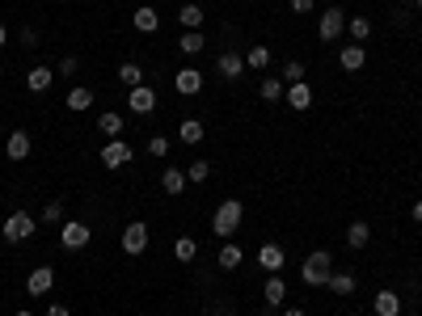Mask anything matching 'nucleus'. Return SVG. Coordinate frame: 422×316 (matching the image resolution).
<instances>
[{"label":"nucleus","mask_w":422,"mask_h":316,"mask_svg":"<svg viewBox=\"0 0 422 316\" xmlns=\"http://www.w3.org/2000/svg\"><path fill=\"white\" fill-rule=\"evenodd\" d=\"M51 80H55V72H51L46 63H38V68H30V72H25L30 93H46V89H51Z\"/></svg>","instance_id":"15"},{"label":"nucleus","mask_w":422,"mask_h":316,"mask_svg":"<svg viewBox=\"0 0 422 316\" xmlns=\"http://www.w3.org/2000/svg\"><path fill=\"white\" fill-rule=\"evenodd\" d=\"M216 68H220V76H224V80H237V76L245 72V55H237V51H224V55L216 59Z\"/></svg>","instance_id":"14"},{"label":"nucleus","mask_w":422,"mask_h":316,"mask_svg":"<svg viewBox=\"0 0 422 316\" xmlns=\"http://www.w3.org/2000/svg\"><path fill=\"white\" fill-rule=\"evenodd\" d=\"M414 4H418V8H422V0H414Z\"/></svg>","instance_id":"47"},{"label":"nucleus","mask_w":422,"mask_h":316,"mask_svg":"<svg viewBox=\"0 0 422 316\" xmlns=\"http://www.w3.org/2000/svg\"><path fill=\"white\" fill-rule=\"evenodd\" d=\"M334 296H351L355 291V274H330V283H325Z\"/></svg>","instance_id":"33"},{"label":"nucleus","mask_w":422,"mask_h":316,"mask_svg":"<svg viewBox=\"0 0 422 316\" xmlns=\"http://www.w3.org/2000/svg\"><path fill=\"white\" fill-rule=\"evenodd\" d=\"M148 156H169V139H165V135H152V139H148Z\"/></svg>","instance_id":"37"},{"label":"nucleus","mask_w":422,"mask_h":316,"mask_svg":"<svg viewBox=\"0 0 422 316\" xmlns=\"http://www.w3.org/2000/svg\"><path fill=\"white\" fill-rule=\"evenodd\" d=\"M161 190H165V194H182V190H186V173L169 165V169L161 173Z\"/></svg>","instance_id":"24"},{"label":"nucleus","mask_w":422,"mask_h":316,"mask_svg":"<svg viewBox=\"0 0 422 316\" xmlns=\"http://www.w3.org/2000/svg\"><path fill=\"white\" fill-rule=\"evenodd\" d=\"M414 220H418V224H422V198H418V203H414Z\"/></svg>","instance_id":"42"},{"label":"nucleus","mask_w":422,"mask_h":316,"mask_svg":"<svg viewBox=\"0 0 422 316\" xmlns=\"http://www.w3.org/2000/svg\"><path fill=\"white\" fill-rule=\"evenodd\" d=\"M131 25H135L139 34H156V30H161V13H156L152 4H139V8L131 13Z\"/></svg>","instance_id":"10"},{"label":"nucleus","mask_w":422,"mask_h":316,"mask_svg":"<svg viewBox=\"0 0 422 316\" xmlns=\"http://www.w3.org/2000/svg\"><path fill=\"white\" fill-rule=\"evenodd\" d=\"M292 8L296 13H313V0H292Z\"/></svg>","instance_id":"40"},{"label":"nucleus","mask_w":422,"mask_h":316,"mask_svg":"<svg viewBox=\"0 0 422 316\" xmlns=\"http://www.w3.org/2000/svg\"><path fill=\"white\" fill-rule=\"evenodd\" d=\"M0 232H4V241H8V245H21V241H30V236L38 232V224H34V215H30V211H13V215L4 220V228H0Z\"/></svg>","instance_id":"3"},{"label":"nucleus","mask_w":422,"mask_h":316,"mask_svg":"<svg viewBox=\"0 0 422 316\" xmlns=\"http://www.w3.org/2000/svg\"><path fill=\"white\" fill-rule=\"evenodd\" d=\"M245 224V203L241 198H224L220 207H216V215H211V232L220 236V241H232V232Z\"/></svg>","instance_id":"1"},{"label":"nucleus","mask_w":422,"mask_h":316,"mask_svg":"<svg viewBox=\"0 0 422 316\" xmlns=\"http://www.w3.org/2000/svg\"><path fill=\"white\" fill-rule=\"evenodd\" d=\"M342 30H347V13H342L338 4H330V8L321 13V21H317V34H321V42H334V38H342Z\"/></svg>","instance_id":"4"},{"label":"nucleus","mask_w":422,"mask_h":316,"mask_svg":"<svg viewBox=\"0 0 422 316\" xmlns=\"http://www.w3.org/2000/svg\"><path fill=\"white\" fill-rule=\"evenodd\" d=\"M13 316H34V312H25V308H21V312H13Z\"/></svg>","instance_id":"45"},{"label":"nucleus","mask_w":422,"mask_h":316,"mask_svg":"<svg viewBox=\"0 0 422 316\" xmlns=\"http://www.w3.org/2000/svg\"><path fill=\"white\" fill-rule=\"evenodd\" d=\"M283 316H304V308H287Z\"/></svg>","instance_id":"44"},{"label":"nucleus","mask_w":422,"mask_h":316,"mask_svg":"<svg viewBox=\"0 0 422 316\" xmlns=\"http://www.w3.org/2000/svg\"><path fill=\"white\" fill-rule=\"evenodd\" d=\"M97 160L114 173V169H123V165L131 160V144H123V139H106V148H101V156H97Z\"/></svg>","instance_id":"7"},{"label":"nucleus","mask_w":422,"mask_h":316,"mask_svg":"<svg viewBox=\"0 0 422 316\" xmlns=\"http://www.w3.org/2000/svg\"><path fill=\"white\" fill-rule=\"evenodd\" d=\"M216 262H220V270H237V266L245 262V253H241V245H232V241H228V245L220 249V258H216Z\"/></svg>","instance_id":"27"},{"label":"nucleus","mask_w":422,"mask_h":316,"mask_svg":"<svg viewBox=\"0 0 422 316\" xmlns=\"http://www.w3.org/2000/svg\"><path fill=\"white\" fill-rule=\"evenodd\" d=\"M63 106H68L72 114L89 110V106H93V89H80V84H72V89H68V97H63Z\"/></svg>","instance_id":"19"},{"label":"nucleus","mask_w":422,"mask_h":316,"mask_svg":"<svg viewBox=\"0 0 422 316\" xmlns=\"http://www.w3.org/2000/svg\"><path fill=\"white\" fill-rule=\"evenodd\" d=\"M330 274H334V258H330V249H313V253L304 258V266H300L304 287H325Z\"/></svg>","instance_id":"2"},{"label":"nucleus","mask_w":422,"mask_h":316,"mask_svg":"<svg viewBox=\"0 0 422 316\" xmlns=\"http://www.w3.org/2000/svg\"><path fill=\"white\" fill-rule=\"evenodd\" d=\"M21 42H25V46H34V42H38V30H30V25H25V30H21Z\"/></svg>","instance_id":"39"},{"label":"nucleus","mask_w":422,"mask_h":316,"mask_svg":"<svg viewBox=\"0 0 422 316\" xmlns=\"http://www.w3.org/2000/svg\"><path fill=\"white\" fill-rule=\"evenodd\" d=\"M46 316H68V308H63V304H51V308H46Z\"/></svg>","instance_id":"41"},{"label":"nucleus","mask_w":422,"mask_h":316,"mask_svg":"<svg viewBox=\"0 0 422 316\" xmlns=\"http://www.w3.org/2000/svg\"><path fill=\"white\" fill-rule=\"evenodd\" d=\"M178 25H186V30H199V25H203V8H199V4H182V13H178Z\"/></svg>","instance_id":"30"},{"label":"nucleus","mask_w":422,"mask_h":316,"mask_svg":"<svg viewBox=\"0 0 422 316\" xmlns=\"http://www.w3.org/2000/svg\"><path fill=\"white\" fill-rule=\"evenodd\" d=\"M368 241H372V228H368L364 220H355V224L347 228V245H351V249H364Z\"/></svg>","instance_id":"26"},{"label":"nucleus","mask_w":422,"mask_h":316,"mask_svg":"<svg viewBox=\"0 0 422 316\" xmlns=\"http://www.w3.org/2000/svg\"><path fill=\"white\" fill-rule=\"evenodd\" d=\"M287 106H292V110H309V106H313V89H309L304 80L287 84Z\"/></svg>","instance_id":"18"},{"label":"nucleus","mask_w":422,"mask_h":316,"mask_svg":"<svg viewBox=\"0 0 422 316\" xmlns=\"http://www.w3.org/2000/svg\"><path fill=\"white\" fill-rule=\"evenodd\" d=\"M4 42H8V25H0V46H4Z\"/></svg>","instance_id":"43"},{"label":"nucleus","mask_w":422,"mask_h":316,"mask_svg":"<svg viewBox=\"0 0 422 316\" xmlns=\"http://www.w3.org/2000/svg\"><path fill=\"white\" fill-rule=\"evenodd\" d=\"M127 110H131V114H152V110H156V93H152L148 84L127 89Z\"/></svg>","instance_id":"8"},{"label":"nucleus","mask_w":422,"mask_h":316,"mask_svg":"<svg viewBox=\"0 0 422 316\" xmlns=\"http://www.w3.org/2000/svg\"><path fill=\"white\" fill-rule=\"evenodd\" d=\"M372 308H376V316H402V296L397 291H380Z\"/></svg>","instance_id":"22"},{"label":"nucleus","mask_w":422,"mask_h":316,"mask_svg":"<svg viewBox=\"0 0 422 316\" xmlns=\"http://www.w3.org/2000/svg\"><path fill=\"white\" fill-rule=\"evenodd\" d=\"M203 135H207V131H203L199 118H182V122H178V139H182V144L194 148V144H203Z\"/></svg>","instance_id":"20"},{"label":"nucleus","mask_w":422,"mask_h":316,"mask_svg":"<svg viewBox=\"0 0 422 316\" xmlns=\"http://www.w3.org/2000/svg\"><path fill=\"white\" fill-rule=\"evenodd\" d=\"M418 30H422V25H418Z\"/></svg>","instance_id":"48"},{"label":"nucleus","mask_w":422,"mask_h":316,"mask_svg":"<svg viewBox=\"0 0 422 316\" xmlns=\"http://www.w3.org/2000/svg\"><path fill=\"white\" fill-rule=\"evenodd\" d=\"M258 97H262V101H279V97H287V84H283L279 76H266V80L258 84Z\"/></svg>","instance_id":"23"},{"label":"nucleus","mask_w":422,"mask_h":316,"mask_svg":"<svg viewBox=\"0 0 422 316\" xmlns=\"http://www.w3.org/2000/svg\"><path fill=\"white\" fill-rule=\"evenodd\" d=\"M296 80H304V63H300V59H287V63H283V84H296Z\"/></svg>","instance_id":"34"},{"label":"nucleus","mask_w":422,"mask_h":316,"mask_svg":"<svg viewBox=\"0 0 422 316\" xmlns=\"http://www.w3.org/2000/svg\"><path fill=\"white\" fill-rule=\"evenodd\" d=\"M178 46H182V55H199V51L207 46V38H203V30H186V34L178 38Z\"/></svg>","instance_id":"25"},{"label":"nucleus","mask_w":422,"mask_h":316,"mask_svg":"<svg viewBox=\"0 0 422 316\" xmlns=\"http://www.w3.org/2000/svg\"><path fill=\"white\" fill-rule=\"evenodd\" d=\"M118 80H123L127 89H135V84H144V68H139L135 59H127V63L118 68Z\"/></svg>","instance_id":"29"},{"label":"nucleus","mask_w":422,"mask_h":316,"mask_svg":"<svg viewBox=\"0 0 422 316\" xmlns=\"http://www.w3.org/2000/svg\"><path fill=\"white\" fill-rule=\"evenodd\" d=\"M194 253H199L194 236H178V245H173V258H178V262H194Z\"/></svg>","instance_id":"32"},{"label":"nucleus","mask_w":422,"mask_h":316,"mask_svg":"<svg viewBox=\"0 0 422 316\" xmlns=\"http://www.w3.org/2000/svg\"><path fill=\"white\" fill-rule=\"evenodd\" d=\"M347 34H351L355 42H364V38H372V21H368V17H351V21H347Z\"/></svg>","instance_id":"31"},{"label":"nucleus","mask_w":422,"mask_h":316,"mask_svg":"<svg viewBox=\"0 0 422 316\" xmlns=\"http://www.w3.org/2000/svg\"><path fill=\"white\" fill-rule=\"evenodd\" d=\"M207 177H211V165H207V160H194V165L186 169V182H207Z\"/></svg>","instance_id":"35"},{"label":"nucleus","mask_w":422,"mask_h":316,"mask_svg":"<svg viewBox=\"0 0 422 316\" xmlns=\"http://www.w3.org/2000/svg\"><path fill=\"white\" fill-rule=\"evenodd\" d=\"M173 84H178V93H182V97H194V93L203 89V72H199V68H178Z\"/></svg>","instance_id":"11"},{"label":"nucleus","mask_w":422,"mask_h":316,"mask_svg":"<svg viewBox=\"0 0 422 316\" xmlns=\"http://www.w3.org/2000/svg\"><path fill=\"white\" fill-rule=\"evenodd\" d=\"M89 241H93V228L80 224V220H68V224L59 228V245H63V249H85Z\"/></svg>","instance_id":"6"},{"label":"nucleus","mask_w":422,"mask_h":316,"mask_svg":"<svg viewBox=\"0 0 422 316\" xmlns=\"http://www.w3.org/2000/svg\"><path fill=\"white\" fill-rule=\"evenodd\" d=\"M55 287V270L51 266H34L30 279H25V296H46Z\"/></svg>","instance_id":"9"},{"label":"nucleus","mask_w":422,"mask_h":316,"mask_svg":"<svg viewBox=\"0 0 422 316\" xmlns=\"http://www.w3.org/2000/svg\"><path fill=\"white\" fill-rule=\"evenodd\" d=\"M97 131H101L106 139H123V114H114V110H106V114L97 118Z\"/></svg>","instance_id":"21"},{"label":"nucleus","mask_w":422,"mask_h":316,"mask_svg":"<svg viewBox=\"0 0 422 316\" xmlns=\"http://www.w3.org/2000/svg\"><path fill=\"white\" fill-rule=\"evenodd\" d=\"M76 68H80V59H76V55L59 59V76H76Z\"/></svg>","instance_id":"38"},{"label":"nucleus","mask_w":422,"mask_h":316,"mask_svg":"<svg viewBox=\"0 0 422 316\" xmlns=\"http://www.w3.org/2000/svg\"><path fill=\"white\" fill-rule=\"evenodd\" d=\"M245 68H254V72H262V68H271V51L258 42V46H249L245 51Z\"/></svg>","instance_id":"28"},{"label":"nucleus","mask_w":422,"mask_h":316,"mask_svg":"<svg viewBox=\"0 0 422 316\" xmlns=\"http://www.w3.org/2000/svg\"><path fill=\"white\" fill-rule=\"evenodd\" d=\"M148 241H152V232H148V224H144V220H135V224H127V228H123V253L139 258V253L148 249Z\"/></svg>","instance_id":"5"},{"label":"nucleus","mask_w":422,"mask_h":316,"mask_svg":"<svg viewBox=\"0 0 422 316\" xmlns=\"http://www.w3.org/2000/svg\"><path fill=\"white\" fill-rule=\"evenodd\" d=\"M283 262H287V258H283L279 245H262V249H258V266H262L266 274H283Z\"/></svg>","instance_id":"13"},{"label":"nucleus","mask_w":422,"mask_h":316,"mask_svg":"<svg viewBox=\"0 0 422 316\" xmlns=\"http://www.w3.org/2000/svg\"><path fill=\"white\" fill-rule=\"evenodd\" d=\"M262 300H266V308H279V304L287 300V283H283L279 274H271L266 287H262Z\"/></svg>","instance_id":"17"},{"label":"nucleus","mask_w":422,"mask_h":316,"mask_svg":"<svg viewBox=\"0 0 422 316\" xmlns=\"http://www.w3.org/2000/svg\"><path fill=\"white\" fill-rule=\"evenodd\" d=\"M338 63H342V72H359V68L368 63L364 42H347V46H342V55H338Z\"/></svg>","instance_id":"12"},{"label":"nucleus","mask_w":422,"mask_h":316,"mask_svg":"<svg viewBox=\"0 0 422 316\" xmlns=\"http://www.w3.org/2000/svg\"><path fill=\"white\" fill-rule=\"evenodd\" d=\"M30 135L25 131H8V144H4V152H8V160H25L30 156Z\"/></svg>","instance_id":"16"},{"label":"nucleus","mask_w":422,"mask_h":316,"mask_svg":"<svg viewBox=\"0 0 422 316\" xmlns=\"http://www.w3.org/2000/svg\"><path fill=\"white\" fill-rule=\"evenodd\" d=\"M59 220H63V203H59V198H51V203L42 207V224H59Z\"/></svg>","instance_id":"36"},{"label":"nucleus","mask_w":422,"mask_h":316,"mask_svg":"<svg viewBox=\"0 0 422 316\" xmlns=\"http://www.w3.org/2000/svg\"><path fill=\"white\" fill-rule=\"evenodd\" d=\"M220 316H232V312H228V308H220Z\"/></svg>","instance_id":"46"}]
</instances>
